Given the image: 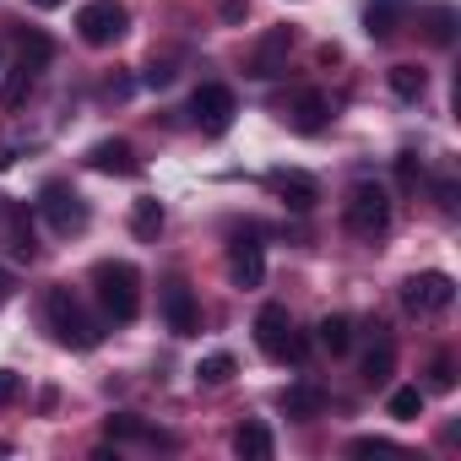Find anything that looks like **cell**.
<instances>
[{
	"label": "cell",
	"mask_w": 461,
	"mask_h": 461,
	"mask_svg": "<svg viewBox=\"0 0 461 461\" xmlns=\"http://www.w3.org/2000/svg\"><path fill=\"white\" fill-rule=\"evenodd\" d=\"M315 331H321V348H326V353H348V348H353V321H348V315H326Z\"/></svg>",
	"instance_id": "cb8c5ba5"
},
{
	"label": "cell",
	"mask_w": 461,
	"mask_h": 461,
	"mask_svg": "<svg viewBox=\"0 0 461 461\" xmlns=\"http://www.w3.org/2000/svg\"><path fill=\"white\" fill-rule=\"evenodd\" d=\"M272 190H277L283 206H294V212H310V206L321 201V185H315L310 174H299V168H277V174H272Z\"/></svg>",
	"instance_id": "7c38bea8"
},
{
	"label": "cell",
	"mask_w": 461,
	"mask_h": 461,
	"mask_svg": "<svg viewBox=\"0 0 461 461\" xmlns=\"http://www.w3.org/2000/svg\"><path fill=\"white\" fill-rule=\"evenodd\" d=\"M125 28H131V12L120 6V0H87V6L77 12V33H82V44H93V50L120 44Z\"/></svg>",
	"instance_id": "3957f363"
},
{
	"label": "cell",
	"mask_w": 461,
	"mask_h": 461,
	"mask_svg": "<svg viewBox=\"0 0 461 461\" xmlns=\"http://www.w3.org/2000/svg\"><path fill=\"white\" fill-rule=\"evenodd\" d=\"M228 277H234L240 288H261L267 283V250L250 234H240L234 245H228Z\"/></svg>",
	"instance_id": "ba28073f"
},
{
	"label": "cell",
	"mask_w": 461,
	"mask_h": 461,
	"mask_svg": "<svg viewBox=\"0 0 461 461\" xmlns=\"http://www.w3.org/2000/svg\"><path fill=\"white\" fill-rule=\"evenodd\" d=\"M0 222L12 228V256L17 261H33V222H28V212L23 206H0Z\"/></svg>",
	"instance_id": "d6986e66"
},
{
	"label": "cell",
	"mask_w": 461,
	"mask_h": 461,
	"mask_svg": "<svg viewBox=\"0 0 461 461\" xmlns=\"http://www.w3.org/2000/svg\"><path fill=\"white\" fill-rule=\"evenodd\" d=\"M23 396V375L17 369H0V407H12Z\"/></svg>",
	"instance_id": "f546056e"
},
{
	"label": "cell",
	"mask_w": 461,
	"mask_h": 461,
	"mask_svg": "<svg viewBox=\"0 0 461 461\" xmlns=\"http://www.w3.org/2000/svg\"><path fill=\"white\" fill-rule=\"evenodd\" d=\"M39 206H44V217H50L55 234H82V228H87V201L77 190H66V185H50Z\"/></svg>",
	"instance_id": "52a82bcc"
},
{
	"label": "cell",
	"mask_w": 461,
	"mask_h": 461,
	"mask_svg": "<svg viewBox=\"0 0 461 461\" xmlns=\"http://www.w3.org/2000/svg\"><path fill=\"white\" fill-rule=\"evenodd\" d=\"M245 12H250V6H245V0H222V17H228V23H240Z\"/></svg>",
	"instance_id": "e575fe53"
},
{
	"label": "cell",
	"mask_w": 461,
	"mask_h": 461,
	"mask_svg": "<svg viewBox=\"0 0 461 461\" xmlns=\"http://www.w3.org/2000/svg\"><path fill=\"white\" fill-rule=\"evenodd\" d=\"M385 82H391V93H396V98H407V104H418V98L429 93V77H423L418 66H391V71H385Z\"/></svg>",
	"instance_id": "7402d4cb"
},
{
	"label": "cell",
	"mask_w": 461,
	"mask_h": 461,
	"mask_svg": "<svg viewBox=\"0 0 461 461\" xmlns=\"http://www.w3.org/2000/svg\"><path fill=\"white\" fill-rule=\"evenodd\" d=\"M87 168H98V174H136L141 163H136V152H131V141H120V136H109V141H98V147L87 152Z\"/></svg>",
	"instance_id": "5bb4252c"
},
{
	"label": "cell",
	"mask_w": 461,
	"mask_h": 461,
	"mask_svg": "<svg viewBox=\"0 0 461 461\" xmlns=\"http://www.w3.org/2000/svg\"><path fill=\"white\" fill-rule=\"evenodd\" d=\"M158 304H163V321H168V331H174V337H190V331L201 326V310H195V294H190L185 283H168Z\"/></svg>",
	"instance_id": "30bf717a"
},
{
	"label": "cell",
	"mask_w": 461,
	"mask_h": 461,
	"mask_svg": "<svg viewBox=\"0 0 461 461\" xmlns=\"http://www.w3.org/2000/svg\"><path fill=\"white\" fill-rule=\"evenodd\" d=\"M55 60V44H50V33H39V28H23V66H50Z\"/></svg>",
	"instance_id": "4316f807"
},
{
	"label": "cell",
	"mask_w": 461,
	"mask_h": 461,
	"mask_svg": "<svg viewBox=\"0 0 461 461\" xmlns=\"http://www.w3.org/2000/svg\"><path fill=\"white\" fill-rule=\"evenodd\" d=\"M288 50H294V33H288V28H272V33H267V39L256 44V55H250V66H245V71H250L256 82H272V77L283 71Z\"/></svg>",
	"instance_id": "9c48e42d"
},
{
	"label": "cell",
	"mask_w": 461,
	"mask_h": 461,
	"mask_svg": "<svg viewBox=\"0 0 461 461\" xmlns=\"http://www.w3.org/2000/svg\"><path fill=\"white\" fill-rule=\"evenodd\" d=\"M131 234H136V240H158V234H163V201L141 195V201L131 206Z\"/></svg>",
	"instance_id": "ffe728a7"
},
{
	"label": "cell",
	"mask_w": 461,
	"mask_h": 461,
	"mask_svg": "<svg viewBox=\"0 0 461 461\" xmlns=\"http://www.w3.org/2000/svg\"><path fill=\"white\" fill-rule=\"evenodd\" d=\"M93 294H98L104 315L120 321V326L141 315V272L131 261H98L93 267Z\"/></svg>",
	"instance_id": "6da1fadb"
},
{
	"label": "cell",
	"mask_w": 461,
	"mask_h": 461,
	"mask_svg": "<svg viewBox=\"0 0 461 461\" xmlns=\"http://www.w3.org/2000/svg\"><path fill=\"white\" fill-rule=\"evenodd\" d=\"M283 358H288V364H304V358H310V337H299V331H294V337H288V348H283Z\"/></svg>",
	"instance_id": "d6a6232c"
},
{
	"label": "cell",
	"mask_w": 461,
	"mask_h": 461,
	"mask_svg": "<svg viewBox=\"0 0 461 461\" xmlns=\"http://www.w3.org/2000/svg\"><path fill=\"white\" fill-rule=\"evenodd\" d=\"M391 369H396V342H391V337H380V342L369 348V358H364V380H369V385H385V380H391Z\"/></svg>",
	"instance_id": "603a6c76"
},
{
	"label": "cell",
	"mask_w": 461,
	"mask_h": 461,
	"mask_svg": "<svg viewBox=\"0 0 461 461\" xmlns=\"http://www.w3.org/2000/svg\"><path fill=\"white\" fill-rule=\"evenodd\" d=\"M28 93H33V66H12L6 82H0V109H17Z\"/></svg>",
	"instance_id": "d4e9b609"
},
{
	"label": "cell",
	"mask_w": 461,
	"mask_h": 461,
	"mask_svg": "<svg viewBox=\"0 0 461 461\" xmlns=\"http://www.w3.org/2000/svg\"><path fill=\"white\" fill-rule=\"evenodd\" d=\"M353 456H402V445H391V439H353Z\"/></svg>",
	"instance_id": "f1b7e54d"
},
{
	"label": "cell",
	"mask_w": 461,
	"mask_h": 461,
	"mask_svg": "<svg viewBox=\"0 0 461 461\" xmlns=\"http://www.w3.org/2000/svg\"><path fill=\"white\" fill-rule=\"evenodd\" d=\"M402 17H407V0H369L364 6V33L369 39H391L402 28Z\"/></svg>",
	"instance_id": "9a60e30c"
},
{
	"label": "cell",
	"mask_w": 461,
	"mask_h": 461,
	"mask_svg": "<svg viewBox=\"0 0 461 461\" xmlns=\"http://www.w3.org/2000/svg\"><path fill=\"white\" fill-rule=\"evenodd\" d=\"M28 6H39V12H55V6H66V0H28Z\"/></svg>",
	"instance_id": "d590c367"
},
{
	"label": "cell",
	"mask_w": 461,
	"mask_h": 461,
	"mask_svg": "<svg viewBox=\"0 0 461 461\" xmlns=\"http://www.w3.org/2000/svg\"><path fill=\"white\" fill-rule=\"evenodd\" d=\"M429 385H434V391H450V385H456V369H450V358H434V369H429Z\"/></svg>",
	"instance_id": "4dcf8cb0"
},
{
	"label": "cell",
	"mask_w": 461,
	"mask_h": 461,
	"mask_svg": "<svg viewBox=\"0 0 461 461\" xmlns=\"http://www.w3.org/2000/svg\"><path fill=\"white\" fill-rule=\"evenodd\" d=\"M44 315H50V331L60 337V348H71V353H93V348L104 342V326L82 310V299H77L71 288H50Z\"/></svg>",
	"instance_id": "7a4b0ae2"
},
{
	"label": "cell",
	"mask_w": 461,
	"mask_h": 461,
	"mask_svg": "<svg viewBox=\"0 0 461 461\" xmlns=\"http://www.w3.org/2000/svg\"><path fill=\"white\" fill-rule=\"evenodd\" d=\"M456 304V283L450 272H418L402 283V310L407 315H445Z\"/></svg>",
	"instance_id": "5b68a950"
},
{
	"label": "cell",
	"mask_w": 461,
	"mask_h": 461,
	"mask_svg": "<svg viewBox=\"0 0 461 461\" xmlns=\"http://www.w3.org/2000/svg\"><path fill=\"white\" fill-rule=\"evenodd\" d=\"M429 39H434V44H450V39H456V12H450V6H434V12H429Z\"/></svg>",
	"instance_id": "83f0119b"
},
{
	"label": "cell",
	"mask_w": 461,
	"mask_h": 461,
	"mask_svg": "<svg viewBox=\"0 0 461 461\" xmlns=\"http://www.w3.org/2000/svg\"><path fill=\"white\" fill-rule=\"evenodd\" d=\"M12 163H17V152H12V147H0V168H12Z\"/></svg>",
	"instance_id": "8d00e7d4"
},
{
	"label": "cell",
	"mask_w": 461,
	"mask_h": 461,
	"mask_svg": "<svg viewBox=\"0 0 461 461\" xmlns=\"http://www.w3.org/2000/svg\"><path fill=\"white\" fill-rule=\"evenodd\" d=\"M104 434L109 439H147V445H174V434H152L136 412H114L109 423H104Z\"/></svg>",
	"instance_id": "ac0fdd59"
},
{
	"label": "cell",
	"mask_w": 461,
	"mask_h": 461,
	"mask_svg": "<svg viewBox=\"0 0 461 461\" xmlns=\"http://www.w3.org/2000/svg\"><path fill=\"white\" fill-rule=\"evenodd\" d=\"M240 375V364H234V353H206L201 364H195V385H228V380H234Z\"/></svg>",
	"instance_id": "44dd1931"
},
{
	"label": "cell",
	"mask_w": 461,
	"mask_h": 461,
	"mask_svg": "<svg viewBox=\"0 0 461 461\" xmlns=\"http://www.w3.org/2000/svg\"><path fill=\"white\" fill-rule=\"evenodd\" d=\"M434 195H439V206H445V212H456V179H439V185H434Z\"/></svg>",
	"instance_id": "836d02e7"
},
{
	"label": "cell",
	"mask_w": 461,
	"mask_h": 461,
	"mask_svg": "<svg viewBox=\"0 0 461 461\" xmlns=\"http://www.w3.org/2000/svg\"><path fill=\"white\" fill-rule=\"evenodd\" d=\"M342 222L353 228V234H385V222H391V195L385 185H353L348 201H342Z\"/></svg>",
	"instance_id": "277c9868"
},
{
	"label": "cell",
	"mask_w": 461,
	"mask_h": 461,
	"mask_svg": "<svg viewBox=\"0 0 461 461\" xmlns=\"http://www.w3.org/2000/svg\"><path fill=\"white\" fill-rule=\"evenodd\" d=\"M288 337H294L288 310H283V304H261V315H256V342H261V353H267V358H283Z\"/></svg>",
	"instance_id": "8fae6325"
},
{
	"label": "cell",
	"mask_w": 461,
	"mask_h": 461,
	"mask_svg": "<svg viewBox=\"0 0 461 461\" xmlns=\"http://www.w3.org/2000/svg\"><path fill=\"white\" fill-rule=\"evenodd\" d=\"M385 412H391V418H402V423H412V418L423 412V385H396V391H391V402H385Z\"/></svg>",
	"instance_id": "484cf974"
},
{
	"label": "cell",
	"mask_w": 461,
	"mask_h": 461,
	"mask_svg": "<svg viewBox=\"0 0 461 461\" xmlns=\"http://www.w3.org/2000/svg\"><path fill=\"white\" fill-rule=\"evenodd\" d=\"M272 450H277V439H272L267 423H240V429H234V456H245V461H272Z\"/></svg>",
	"instance_id": "2e32d148"
},
{
	"label": "cell",
	"mask_w": 461,
	"mask_h": 461,
	"mask_svg": "<svg viewBox=\"0 0 461 461\" xmlns=\"http://www.w3.org/2000/svg\"><path fill=\"white\" fill-rule=\"evenodd\" d=\"M283 412L299 418V423H310V418L326 412V391H321V385H288V391H283Z\"/></svg>",
	"instance_id": "e0dca14e"
},
{
	"label": "cell",
	"mask_w": 461,
	"mask_h": 461,
	"mask_svg": "<svg viewBox=\"0 0 461 461\" xmlns=\"http://www.w3.org/2000/svg\"><path fill=\"white\" fill-rule=\"evenodd\" d=\"M190 114L201 120V131L222 136L228 125H234V93H228L222 82H201V87H195V98H190Z\"/></svg>",
	"instance_id": "8992f818"
},
{
	"label": "cell",
	"mask_w": 461,
	"mask_h": 461,
	"mask_svg": "<svg viewBox=\"0 0 461 461\" xmlns=\"http://www.w3.org/2000/svg\"><path fill=\"white\" fill-rule=\"evenodd\" d=\"M396 179H402V185H418V179H423V168H418V158H412V152H402V158H396Z\"/></svg>",
	"instance_id": "1f68e13d"
},
{
	"label": "cell",
	"mask_w": 461,
	"mask_h": 461,
	"mask_svg": "<svg viewBox=\"0 0 461 461\" xmlns=\"http://www.w3.org/2000/svg\"><path fill=\"white\" fill-rule=\"evenodd\" d=\"M283 114H288V125H294L299 136H315V131L326 125V98H321L315 87H304V93H294V98H288V109H283Z\"/></svg>",
	"instance_id": "4fadbf2b"
}]
</instances>
